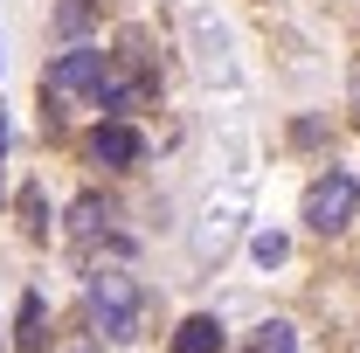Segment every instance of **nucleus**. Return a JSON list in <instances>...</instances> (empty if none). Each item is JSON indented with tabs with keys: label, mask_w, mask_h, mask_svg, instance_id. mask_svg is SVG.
I'll list each match as a JSON object with an SVG mask.
<instances>
[{
	"label": "nucleus",
	"mask_w": 360,
	"mask_h": 353,
	"mask_svg": "<svg viewBox=\"0 0 360 353\" xmlns=\"http://www.w3.org/2000/svg\"><path fill=\"white\" fill-rule=\"evenodd\" d=\"M104 77H111V56L104 49H70V56H56L42 70V97L63 104V111H84V104H97Z\"/></svg>",
	"instance_id": "1"
},
{
	"label": "nucleus",
	"mask_w": 360,
	"mask_h": 353,
	"mask_svg": "<svg viewBox=\"0 0 360 353\" xmlns=\"http://www.w3.org/2000/svg\"><path fill=\"white\" fill-rule=\"evenodd\" d=\"M90 319H97V333H111V340H132L139 333V284L125 270H97V277H90Z\"/></svg>",
	"instance_id": "2"
},
{
	"label": "nucleus",
	"mask_w": 360,
	"mask_h": 353,
	"mask_svg": "<svg viewBox=\"0 0 360 353\" xmlns=\"http://www.w3.org/2000/svg\"><path fill=\"white\" fill-rule=\"evenodd\" d=\"M354 208H360L354 174H326V180L305 187V229H312V236H340V229L354 222Z\"/></svg>",
	"instance_id": "3"
},
{
	"label": "nucleus",
	"mask_w": 360,
	"mask_h": 353,
	"mask_svg": "<svg viewBox=\"0 0 360 353\" xmlns=\"http://www.w3.org/2000/svg\"><path fill=\"white\" fill-rule=\"evenodd\" d=\"M90 153H97V167H139V160H146V139H139L132 125H97Z\"/></svg>",
	"instance_id": "4"
},
{
	"label": "nucleus",
	"mask_w": 360,
	"mask_h": 353,
	"mask_svg": "<svg viewBox=\"0 0 360 353\" xmlns=\"http://www.w3.org/2000/svg\"><path fill=\"white\" fill-rule=\"evenodd\" d=\"M174 347H180V353H222V319H208V312H194V319H180Z\"/></svg>",
	"instance_id": "5"
},
{
	"label": "nucleus",
	"mask_w": 360,
	"mask_h": 353,
	"mask_svg": "<svg viewBox=\"0 0 360 353\" xmlns=\"http://www.w3.org/2000/svg\"><path fill=\"white\" fill-rule=\"evenodd\" d=\"M90 28H97V7H90V0H56V35H70V42L84 49Z\"/></svg>",
	"instance_id": "6"
},
{
	"label": "nucleus",
	"mask_w": 360,
	"mask_h": 353,
	"mask_svg": "<svg viewBox=\"0 0 360 353\" xmlns=\"http://www.w3.org/2000/svg\"><path fill=\"white\" fill-rule=\"evenodd\" d=\"M104 222H111V208H104L97 194H84V201L70 208V229H77V236H104Z\"/></svg>",
	"instance_id": "7"
},
{
	"label": "nucleus",
	"mask_w": 360,
	"mask_h": 353,
	"mask_svg": "<svg viewBox=\"0 0 360 353\" xmlns=\"http://www.w3.org/2000/svg\"><path fill=\"white\" fill-rule=\"evenodd\" d=\"M250 353H298V340H291V326H284V319H270V326H257Z\"/></svg>",
	"instance_id": "8"
},
{
	"label": "nucleus",
	"mask_w": 360,
	"mask_h": 353,
	"mask_svg": "<svg viewBox=\"0 0 360 353\" xmlns=\"http://www.w3.org/2000/svg\"><path fill=\"white\" fill-rule=\"evenodd\" d=\"M35 347H42V291L21 298V353H35Z\"/></svg>",
	"instance_id": "9"
},
{
	"label": "nucleus",
	"mask_w": 360,
	"mask_h": 353,
	"mask_svg": "<svg viewBox=\"0 0 360 353\" xmlns=\"http://www.w3.org/2000/svg\"><path fill=\"white\" fill-rule=\"evenodd\" d=\"M250 257H257V264H284V257H291V243H284V236H277V229H264V236H257V243H250Z\"/></svg>",
	"instance_id": "10"
},
{
	"label": "nucleus",
	"mask_w": 360,
	"mask_h": 353,
	"mask_svg": "<svg viewBox=\"0 0 360 353\" xmlns=\"http://www.w3.org/2000/svg\"><path fill=\"white\" fill-rule=\"evenodd\" d=\"M21 208H28V236H42V194H35V187L21 194Z\"/></svg>",
	"instance_id": "11"
},
{
	"label": "nucleus",
	"mask_w": 360,
	"mask_h": 353,
	"mask_svg": "<svg viewBox=\"0 0 360 353\" xmlns=\"http://www.w3.org/2000/svg\"><path fill=\"white\" fill-rule=\"evenodd\" d=\"M347 104H354V118H360V63H354V77H347Z\"/></svg>",
	"instance_id": "12"
},
{
	"label": "nucleus",
	"mask_w": 360,
	"mask_h": 353,
	"mask_svg": "<svg viewBox=\"0 0 360 353\" xmlns=\"http://www.w3.org/2000/svg\"><path fill=\"white\" fill-rule=\"evenodd\" d=\"M0 153H7V111H0Z\"/></svg>",
	"instance_id": "13"
}]
</instances>
